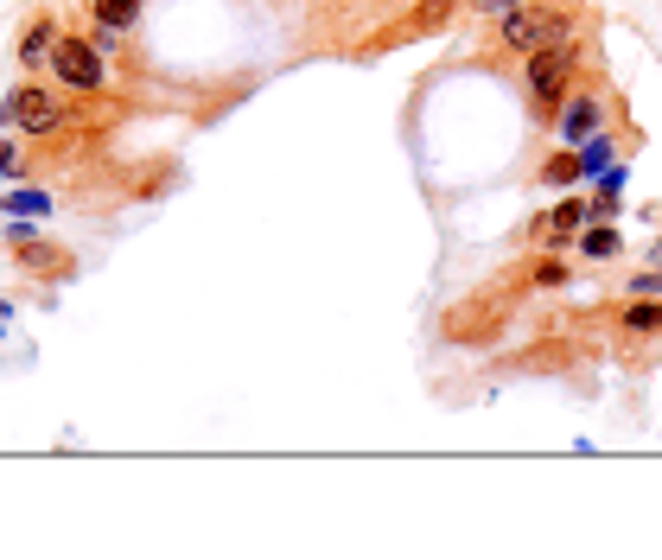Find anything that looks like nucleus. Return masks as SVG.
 <instances>
[{
    "mask_svg": "<svg viewBox=\"0 0 662 560\" xmlns=\"http://www.w3.org/2000/svg\"><path fill=\"white\" fill-rule=\"evenodd\" d=\"M503 45L510 51H548V45H573V13L567 7H535V0H522V7L503 13Z\"/></svg>",
    "mask_w": 662,
    "mask_h": 560,
    "instance_id": "f257e3e1",
    "label": "nucleus"
},
{
    "mask_svg": "<svg viewBox=\"0 0 662 560\" xmlns=\"http://www.w3.org/2000/svg\"><path fill=\"white\" fill-rule=\"evenodd\" d=\"M573 64H580V51H573V45L529 51V96H535V115H542V121H561V109H554V102L567 96Z\"/></svg>",
    "mask_w": 662,
    "mask_h": 560,
    "instance_id": "f03ea898",
    "label": "nucleus"
},
{
    "mask_svg": "<svg viewBox=\"0 0 662 560\" xmlns=\"http://www.w3.org/2000/svg\"><path fill=\"white\" fill-rule=\"evenodd\" d=\"M7 128H26V134H51V128H64V109H58V96L51 90H13L7 96Z\"/></svg>",
    "mask_w": 662,
    "mask_h": 560,
    "instance_id": "7ed1b4c3",
    "label": "nucleus"
},
{
    "mask_svg": "<svg viewBox=\"0 0 662 560\" xmlns=\"http://www.w3.org/2000/svg\"><path fill=\"white\" fill-rule=\"evenodd\" d=\"M51 70H58L71 90H102V51L83 39H58L51 45Z\"/></svg>",
    "mask_w": 662,
    "mask_h": 560,
    "instance_id": "20e7f679",
    "label": "nucleus"
},
{
    "mask_svg": "<svg viewBox=\"0 0 662 560\" xmlns=\"http://www.w3.org/2000/svg\"><path fill=\"white\" fill-rule=\"evenodd\" d=\"M561 134L573 140V147H586V140L599 134V102H592V96H573L567 109H561Z\"/></svg>",
    "mask_w": 662,
    "mask_h": 560,
    "instance_id": "39448f33",
    "label": "nucleus"
},
{
    "mask_svg": "<svg viewBox=\"0 0 662 560\" xmlns=\"http://www.w3.org/2000/svg\"><path fill=\"white\" fill-rule=\"evenodd\" d=\"M592 223V204L586 198H567V204H554V217L542 223V236L554 242V236H573V230H586Z\"/></svg>",
    "mask_w": 662,
    "mask_h": 560,
    "instance_id": "423d86ee",
    "label": "nucleus"
},
{
    "mask_svg": "<svg viewBox=\"0 0 662 560\" xmlns=\"http://www.w3.org/2000/svg\"><path fill=\"white\" fill-rule=\"evenodd\" d=\"M96 20L115 26V32H128L134 20H141V0H96Z\"/></svg>",
    "mask_w": 662,
    "mask_h": 560,
    "instance_id": "0eeeda50",
    "label": "nucleus"
},
{
    "mask_svg": "<svg viewBox=\"0 0 662 560\" xmlns=\"http://www.w3.org/2000/svg\"><path fill=\"white\" fill-rule=\"evenodd\" d=\"M51 45H58V32H51V26H32L26 45H20V58H26V64H51Z\"/></svg>",
    "mask_w": 662,
    "mask_h": 560,
    "instance_id": "6e6552de",
    "label": "nucleus"
},
{
    "mask_svg": "<svg viewBox=\"0 0 662 560\" xmlns=\"http://www.w3.org/2000/svg\"><path fill=\"white\" fill-rule=\"evenodd\" d=\"M580 172H586V160H580V153H561L554 166H542V179H548V185H573Z\"/></svg>",
    "mask_w": 662,
    "mask_h": 560,
    "instance_id": "1a4fd4ad",
    "label": "nucleus"
},
{
    "mask_svg": "<svg viewBox=\"0 0 662 560\" xmlns=\"http://www.w3.org/2000/svg\"><path fill=\"white\" fill-rule=\"evenodd\" d=\"M624 325H631V331H656V325H662V306H650V300H637L631 312H624Z\"/></svg>",
    "mask_w": 662,
    "mask_h": 560,
    "instance_id": "9d476101",
    "label": "nucleus"
},
{
    "mask_svg": "<svg viewBox=\"0 0 662 560\" xmlns=\"http://www.w3.org/2000/svg\"><path fill=\"white\" fill-rule=\"evenodd\" d=\"M7 210H26V217H39V210H51V198H45V191H13Z\"/></svg>",
    "mask_w": 662,
    "mask_h": 560,
    "instance_id": "9b49d317",
    "label": "nucleus"
},
{
    "mask_svg": "<svg viewBox=\"0 0 662 560\" xmlns=\"http://www.w3.org/2000/svg\"><path fill=\"white\" fill-rule=\"evenodd\" d=\"M586 255H618V236L605 230V223H599V230H586Z\"/></svg>",
    "mask_w": 662,
    "mask_h": 560,
    "instance_id": "f8f14e48",
    "label": "nucleus"
},
{
    "mask_svg": "<svg viewBox=\"0 0 662 560\" xmlns=\"http://www.w3.org/2000/svg\"><path fill=\"white\" fill-rule=\"evenodd\" d=\"M580 160H586V172H605V166H612V147H605V140H586Z\"/></svg>",
    "mask_w": 662,
    "mask_h": 560,
    "instance_id": "ddd939ff",
    "label": "nucleus"
},
{
    "mask_svg": "<svg viewBox=\"0 0 662 560\" xmlns=\"http://www.w3.org/2000/svg\"><path fill=\"white\" fill-rule=\"evenodd\" d=\"M472 7H478V13H497V20H503L510 7H522V0H472Z\"/></svg>",
    "mask_w": 662,
    "mask_h": 560,
    "instance_id": "4468645a",
    "label": "nucleus"
},
{
    "mask_svg": "<svg viewBox=\"0 0 662 560\" xmlns=\"http://www.w3.org/2000/svg\"><path fill=\"white\" fill-rule=\"evenodd\" d=\"M7 172H13V153H7V147H0V179H7Z\"/></svg>",
    "mask_w": 662,
    "mask_h": 560,
    "instance_id": "2eb2a0df",
    "label": "nucleus"
}]
</instances>
